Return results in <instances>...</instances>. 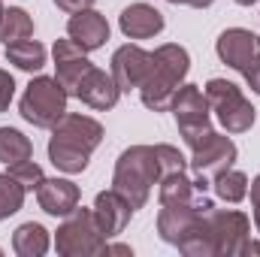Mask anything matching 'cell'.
Wrapping results in <instances>:
<instances>
[{
	"instance_id": "6da1fadb",
	"label": "cell",
	"mask_w": 260,
	"mask_h": 257,
	"mask_svg": "<svg viewBox=\"0 0 260 257\" xmlns=\"http://www.w3.org/2000/svg\"><path fill=\"white\" fill-rule=\"evenodd\" d=\"M103 142V124L85 112H70L52 127L49 136V160L58 173L79 176L88 170L91 154Z\"/></svg>"
},
{
	"instance_id": "7a4b0ae2",
	"label": "cell",
	"mask_w": 260,
	"mask_h": 257,
	"mask_svg": "<svg viewBox=\"0 0 260 257\" xmlns=\"http://www.w3.org/2000/svg\"><path fill=\"white\" fill-rule=\"evenodd\" d=\"M191 73V55L179 43H164L151 52V70L139 85V100L151 112H170L173 94L185 85Z\"/></svg>"
},
{
	"instance_id": "3957f363",
	"label": "cell",
	"mask_w": 260,
	"mask_h": 257,
	"mask_svg": "<svg viewBox=\"0 0 260 257\" xmlns=\"http://www.w3.org/2000/svg\"><path fill=\"white\" fill-rule=\"evenodd\" d=\"M157 182H160V170H157L154 145H130L118 154L115 173H112V188L133 206V212L148 203Z\"/></svg>"
},
{
	"instance_id": "277c9868",
	"label": "cell",
	"mask_w": 260,
	"mask_h": 257,
	"mask_svg": "<svg viewBox=\"0 0 260 257\" xmlns=\"http://www.w3.org/2000/svg\"><path fill=\"white\" fill-rule=\"evenodd\" d=\"M106 242H109V236L100 227L94 206L91 209L76 206L64 221L58 224L52 245H55V251L61 257H91V254H103Z\"/></svg>"
},
{
	"instance_id": "5b68a950",
	"label": "cell",
	"mask_w": 260,
	"mask_h": 257,
	"mask_svg": "<svg viewBox=\"0 0 260 257\" xmlns=\"http://www.w3.org/2000/svg\"><path fill=\"white\" fill-rule=\"evenodd\" d=\"M70 94L55 76H34L18 100V115L40 130H52L67 115Z\"/></svg>"
},
{
	"instance_id": "8992f818",
	"label": "cell",
	"mask_w": 260,
	"mask_h": 257,
	"mask_svg": "<svg viewBox=\"0 0 260 257\" xmlns=\"http://www.w3.org/2000/svg\"><path fill=\"white\" fill-rule=\"evenodd\" d=\"M206 100H209V109L212 115L218 118V124L227 130L230 136L236 133H248L257 121V109L251 106V100L242 94V88L230 79H209L206 82Z\"/></svg>"
},
{
	"instance_id": "52a82bcc",
	"label": "cell",
	"mask_w": 260,
	"mask_h": 257,
	"mask_svg": "<svg viewBox=\"0 0 260 257\" xmlns=\"http://www.w3.org/2000/svg\"><path fill=\"white\" fill-rule=\"evenodd\" d=\"M212 257H242L245 242L251 239V218L239 209H218L212 206L203 218Z\"/></svg>"
},
{
	"instance_id": "ba28073f",
	"label": "cell",
	"mask_w": 260,
	"mask_h": 257,
	"mask_svg": "<svg viewBox=\"0 0 260 257\" xmlns=\"http://www.w3.org/2000/svg\"><path fill=\"white\" fill-rule=\"evenodd\" d=\"M170 112L179 124V133L185 139L188 148H194L203 136L212 133V109H209V100H206V91L200 85L185 82L176 94H173V103H170Z\"/></svg>"
},
{
	"instance_id": "9c48e42d",
	"label": "cell",
	"mask_w": 260,
	"mask_h": 257,
	"mask_svg": "<svg viewBox=\"0 0 260 257\" xmlns=\"http://www.w3.org/2000/svg\"><path fill=\"white\" fill-rule=\"evenodd\" d=\"M236 157H239L236 142H233L227 133L212 130L209 136H203L194 148H191V160H188V167L194 170V176H203V179L212 182L218 173L230 170V167L236 164Z\"/></svg>"
},
{
	"instance_id": "30bf717a",
	"label": "cell",
	"mask_w": 260,
	"mask_h": 257,
	"mask_svg": "<svg viewBox=\"0 0 260 257\" xmlns=\"http://www.w3.org/2000/svg\"><path fill=\"white\" fill-rule=\"evenodd\" d=\"M215 206L212 197L200 194L191 203H176V206H160L157 212V236L167 242V245H179L185 239V233H191L197 227V221Z\"/></svg>"
},
{
	"instance_id": "8fae6325",
	"label": "cell",
	"mask_w": 260,
	"mask_h": 257,
	"mask_svg": "<svg viewBox=\"0 0 260 257\" xmlns=\"http://www.w3.org/2000/svg\"><path fill=\"white\" fill-rule=\"evenodd\" d=\"M215 55L230 70L245 73L260 58V37L254 30H248V27H227L215 40Z\"/></svg>"
},
{
	"instance_id": "7c38bea8",
	"label": "cell",
	"mask_w": 260,
	"mask_h": 257,
	"mask_svg": "<svg viewBox=\"0 0 260 257\" xmlns=\"http://www.w3.org/2000/svg\"><path fill=\"white\" fill-rule=\"evenodd\" d=\"M151 70V52L136 46V43H124L112 52V61H109V73L112 79L118 82L121 94H130V91H139V85L145 82Z\"/></svg>"
},
{
	"instance_id": "4fadbf2b",
	"label": "cell",
	"mask_w": 260,
	"mask_h": 257,
	"mask_svg": "<svg viewBox=\"0 0 260 257\" xmlns=\"http://www.w3.org/2000/svg\"><path fill=\"white\" fill-rule=\"evenodd\" d=\"M52 58H55V79L67 88L70 97H76L79 82H82V79L91 73V67H94L91 58H88V52L79 49V46L67 37V40H58V43L52 46Z\"/></svg>"
},
{
	"instance_id": "5bb4252c",
	"label": "cell",
	"mask_w": 260,
	"mask_h": 257,
	"mask_svg": "<svg viewBox=\"0 0 260 257\" xmlns=\"http://www.w3.org/2000/svg\"><path fill=\"white\" fill-rule=\"evenodd\" d=\"M109 34H112V27H109L106 15L97 12L94 6H91V9H82V12H73V15L67 18V37H70L79 49H85L88 55L97 52V49H103L106 40H109Z\"/></svg>"
},
{
	"instance_id": "9a60e30c",
	"label": "cell",
	"mask_w": 260,
	"mask_h": 257,
	"mask_svg": "<svg viewBox=\"0 0 260 257\" xmlns=\"http://www.w3.org/2000/svg\"><path fill=\"white\" fill-rule=\"evenodd\" d=\"M76 97H79L88 109H94V112H109V109H115V103L121 100V88H118V82L112 79V73H106V70H100V67H91V73L79 82Z\"/></svg>"
},
{
	"instance_id": "2e32d148",
	"label": "cell",
	"mask_w": 260,
	"mask_h": 257,
	"mask_svg": "<svg viewBox=\"0 0 260 257\" xmlns=\"http://www.w3.org/2000/svg\"><path fill=\"white\" fill-rule=\"evenodd\" d=\"M82 200L79 185L70 179V176H55V179H46L40 188H37V203L46 215L52 218H67Z\"/></svg>"
},
{
	"instance_id": "e0dca14e",
	"label": "cell",
	"mask_w": 260,
	"mask_h": 257,
	"mask_svg": "<svg viewBox=\"0 0 260 257\" xmlns=\"http://www.w3.org/2000/svg\"><path fill=\"white\" fill-rule=\"evenodd\" d=\"M118 27L127 40H151L160 37L167 27V18L160 9H154L151 3H130L118 15Z\"/></svg>"
},
{
	"instance_id": "ac0fdd59",
	"label": "cell",
	"mask_w": 260,
	"mask_h": 257,
	"mask_svg": "<svg viewBox=\"0 0 260 257\" xmlns=\"http://www.w3.org/2000/svg\"><path fill=\"white\" fill-rule=\"evenodd\" d=\"M94 212H97V221H100V227L106 230L109 239L121 236V233L127 230L130 218H133V206H130L115 188L100 191L97 197H94Z\"/></svg>"
},
{
	"instance_id": "d6986e66",
	"label": "cell",
	"mask_w": 260,
	"mask_h": 257,
	"mask_svg": "<svg viewBox=\"0 0 260 257\" xmlns=\"http://www.w3.org/2000/svg\"><path fill=\"white\" fill-rule=\"evenodd\" d=\"M52 248V236L40 221H24L12 233V251L18 257H43Z\"/></svg>"
},
{
	"instance_id": "ffe728a7",
	"label": "cell",
	"mask_w": 260,
	"mask_h": 257,
	"mask_svg": "<svg viewBox=\"0 0 260 257\" xmlns=\"http://www.w3.org/2000/svg\"><path fill=\"white\" fill-rule=\"evenodd\" d=\"M200 191L197 188V182L188 176V170H182V173H170V176H164L160 182H157V203L160 206H176V203H191L197 200Z\"/></svg>"
},
{
	"instance_id": "44dd1931",
	"label": "cell",
	"mask_w": 260,
	"mask_h": 257,
	"mask_svg": "<svg viewBox=\"0 0 260 257\" xmlns=\"http://www.w3.org/2000/svg\"><path fill=\"white\" fill-rule=\"evenodd\" d=\"M6 61L15 67V70H24V73H40L43 67L49 64V49L40 43V40H18L12 46H6Z\"/></svg>"
},
{
	"instance_id": "7402d4cb",
	"label": "cell",
	"mask_w": 260,
	"mask_h": 257,
	"mask_svg": "<svg viewBox=\"0 0 260 257\" xmlns=\"http://www.w3.org/2000/svg\"><path fill=\"white\" fill-rule=\"evenodd\" d=\"M30 157H34L30 136H24L18 127H0V164L3 167H15Z\"/></svg>"
},
{
	"instance_id": "603a6c76",
	"label": "cell",
	"mask_w": 260,
	"mask_h": 257,
	"mask_svg": "<svg viewBox=\"0 0 260 257\" xmlns=\"http://www.w3.org/2000/svg\"><path fill=\"white\" fill-rule=\"evenodd\" d=\"M248 176L242 173V170H224V173H218L215 179H212V191L215 197L221 200V203H230V206H236V203H242V200H248Z\"/></svg>"
},
{
	"instance_id": "cb8c5ba5",
	"label": "cell",
	"mask_w": 260,
	"mask_h": 257,
	"mask_svg": "<svg viewBox=\"0 0 260 257\" xmlns=\"http://www.w3.org/2000/svg\"><path fill=\"white\" fill-rule=\"evenodd\" d=\"M34 37V18L27 9L21 6H9L3 12V21H0V43L3 46H12L18 40H30Z\"/></svg>"
},
{
	"instance_id": "d4e9b609",
	"label": "cell",
	"mask_w": 260,
	"mask_h": 257,
	"mask_svg": "<svg viewBox=\"0 0 260 257\" xmlns=\"http://www.w3.org/2000/svg\"><path fill=\"white\" fill-rule=\"evenodd\" d=\"M24 197H27V191H24L9 173H0V221H6V218H12L15 212H21Z\"/></svg>"
},
{
	"instance_id": "484cf974",
	"label": "cell",
	"mask_w": 260,
	"mask_h": 257,
	"mask_svg": "<svg viewBox=\"0 0 260 257\" xmlns=\"http://www.w3.org/2000/svg\"><path fill=\"white\" fill-rule=\"evenodd\" d=\"M154 157H157L160 179L170 176V173H182V170H188V157H185L176 145H170V142H157V145H154Z\"/></svg>"
},
{
	"instance_id": "4316f807",
	"label": "cell",
	"mask_w": 260,
	"mask_h": 257,
	"mask_svg": "<svg viewBox=\"0 0 260 257\" xmlns=\"http://www.w3.org/2000/svg\"><path fill=\"white\" fill-rule=\"evenodd\" d=\"M9 176L24 188V191L37 194V188L46 182V173H43V167L40 164H34V160H21V164H15V167H9Z\"/></svg>"
},
{
	"instance_id": "83f0119b",
	"label": "cell",
	"mask_w": 260,
	"mask_h": 257,
	"mask_svg": "<svg viewBox=\"0 0 260 257\" xmlns=\"http://www.w3.org/2000/svg\"><path fill=\"white\" fill-rule=\"evenodd\" d=\"M12 100H15V79L9 76V70H0V112H6Z\"/></svg>"
},
{
	"instance_id": "f1b7e54d",
	"label": "cell",
	"mask_w": 260,
	"mask_h": 257,
	"mask_svg": "<svg viewBox=\"0 0 260 257\" xmlns=\"http://www.w3.org/2000/svg\"><path fill=\"white\" fill-rule=\"evenodd\" d=\"M248 197H251V218H254V230L260 233V173L248 185Z\"/></svg>"
},
{
	"instance_id": "f546056e",
	"label": "cell",
	"mask_w": 260,
	"mask_h": 257,
	"mask_svg": "<svg viewBox=\"0 0 260 257\" xmlns=\"http://www.w3.org/2000/svg\"><path fill=\"white\" fill-rule=\"evenodd\" d=\"M55 6L67 12V15H73V12H82V9H91L94 6V0H55Z\"/></svg>"
},
{
	"instance_id": "4dcf8cb0",
	"label": "cell",
	"mask_w": 260,
	"mask_h": 257,
	"mask_svg": "<svg viewBox=\"0 0 260 257\" xmlns=\"http://www.w3.org/2000/svg\"><path fill=\"white\" fill-rule=\"evenodd\" d=\"M242 76H245V82H248L251 94H257V97H260V58H257V61H254L251 67H248V70H245Z\"/></svg>"
},
{
	"instance_id": "1f68e13d",
	"label": "cell",
	"mask_w": 260,
	"mask_h": 257,
	"mask_svg": "<svg viewBox=\"0 0 260 257\" xmlns=\"http://www.w3.org/2000/svg\"><path fill=\"white\" fill-rule=\"evenodd\" d=\"M167 3H176V6H191V9H209L215 0H167Z\"/></svg>"
},
{
	"instance_id": "d6a6232c",
	"label": "cell",
	"mask_w": 260,
	"mask_h": 257,
	"mask_svg": "<svg viewBox=\"0 0 260 257\" xmlns=\"http://www.w3.org/2000/svg\"><path fill=\"white\" fill-rule=\"evenodd\" d=\"M248 254H260V242H257V239H248V242H245L242 257H248Z\"/></svg>"
},
{
	"instance_id": "836d02e7",
	"label": "cell",
	"mask_w": 260,
	"mask_h": 257,
	"mask_svg": "<svg viewBox=\"0 0 260 257\" xmlns=\"http://www.w3.org/2000/svg\"><path fill=\"white\" fill-rule=\"evenodd\" d=\"M233 3H239V6H254L257 0H233Z\"/></svg>"
},
{
	"instance_id": "e575fe53",
	"label": "cell",
	"mask_w": 260,
	"mask_h": 257,
	"mask_svg": "<svg viewBox=\"0 0 260 257\" xmlns=\"http://www.w3.org/2000/svg\"><path fill=\"white\" fill-rule=\"evenodd\" d=\"M3 12H6V6H3V0H0V21H3Z\"/></svg>"
}]
</instances>
